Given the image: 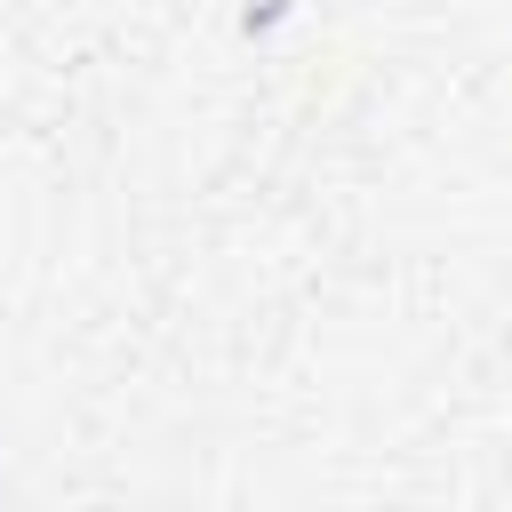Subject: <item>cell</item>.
<instances>
[{"label": "cell", "instance_id": "1", "mask_svg": "<svg viewBox=\"0 0 512 512\" xmlns=\"http://www.w3.org/2000/svg\"><path fill=\"white\" fill-rule=\"evenodd\" d=\"M280 16H288V0H248V16H240V24H248V32H272Z\"/></svg>", "mask_w": 512, "mask_h": 512}]
</instances>
